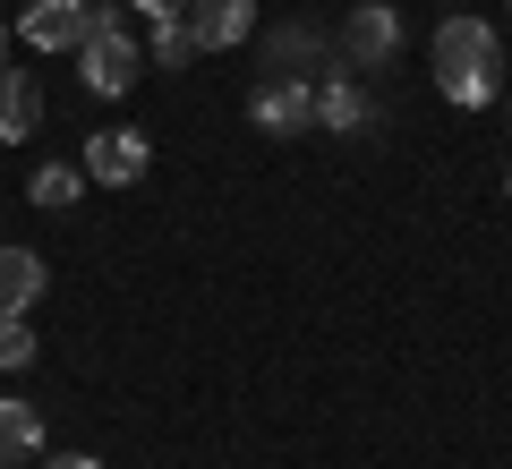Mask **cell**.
<instances>
[{
    "label": "cell",
    "instance_id": "1",
    "mask_svg": "<svg viewBox=\"0 0 512 469\" xmlns=\"http://www.w3.org/2000/svg\"><path fill=\"white\" fill-rule=\"evenodd\" d=\"M427 69H436V94L453 111H487L495 103V69H504L495 26L487 18H444L436 43H427Z\"/></svg>",
    "mask_w": 512,
    "mask_h": 469
},
{
    "label": "cell",
    "instance_id": "13",
    "mask_svg": "<svg viewBox=\"0 0 512 469\" xmlns=\"http://www.w3.org/2000/svg\"><path fill=\"white\" fill-rule=\"evenodd\" d=\"M26 197H35L43 214H69V205L86 197V163H43L35 180H26Z\"/></svg>",
    "mask_w": 512,
    "mask_h": 469
},
{
    "label": "cell",
    "instance_id": "15",
    "mask_svg": "<svg viewBox=\"0 0 512 469\" xmlns=\"http://www.w3.org/2000/svg\"><path fill=\"white\" fill-rule=\"evenodd\" d=\"M154 60H163V69H188V60H197V35H188V18H163V35H154Z\"/></svg>",
    "mask_w": 512,
    "mask_h": 469
},
{
    "label": "cell",
    "instance_id": "12",
    "mask_svg": "<svg viewBox=\"0 0 512 469\" xmlns=\"http://www.w3.org/2000/svg\"><path fill=\"white\" fill-rule=\"evenodd\" d=\"M35 452H43V410L0 393V461H35Z\"/></svg>",
    "mask_w": 512,
    "mask_h": 469
},
{
    "label": "cell",
    "instance_id": "16",
    "mask_svg": "<svg viewBox=\"0 0 512 469\" xmlns=\"http://www.w3.org/2000/svg\"><path fill=\"white\" fill-rule=\"evenodd\" d=\"M137 9H146L154 26H163V18H188V0H137Z\"/></svg>",
    "mask_w": 512,
    "mask_h": 469
},
{
    "label": "cell",
    "instance_id": "10",
    "mask_svg": "<svg viewBox=\"0 0 512 469\" xmlns=\"http://www.w3.org/2000/svg\"><path fill=\"white\" fill-rule=\"evenodd\" d=\"M316 128H333V137H350V128H367V94L350 69H325V86H316Z\"/></svg>",
    "mask_w": 512,
    "mask_h": 469
},
{
    "label": "cell",
    "instance_id": "18",
    "mask_svg": "<svg viewBox=\"0 0 512 469\" xmlns=\"http://www.w3.org/2000/svg\"><path fill=\"white\" fill-rule=\"evenodd\" d=\"M0 60H9V26H0Z\"/></svg>",
    "mask_w": 512,
    "mask_h": 469
},
{
    "label": "cell",
    "instance_id": "2",
    "mask_svg": "<svg viewBox=\"0 0 512 469\" xmlns=\"http://www.w3.org/2000/svg\"><path fill=\"white\" fill-rule=\"evenodd\" d=\"M77 77H86V94H103V103H120V94L146 77V52H137V35L120 26V9H94L86 43H77Z\"/></svg>",
    "mask_w": 512,
    "mask_h": 469
},
{
    "label": "cell",
    "instance_id": "8",
    "mask_svg": "<svg viewBox=\"0 0 512 469\" xmlns=\"http://www.w3.org/2000/svg\"><path fill=\"white\" fill-rule=\"evenodd\" d=\"M43 256L35 248H0V316H35V299H43Z\"/></svg>",
    "mask_w": 512,
    "mask_h": 469
},
{
    "label": "cell",
    "instance_id": "14",
    "mask_svg": "<svg viewBox=\"0 0 512 469\" xmlns=\"http://www.w3.org/2000/svg\"><path fill=\"white\" fill-rule=\"evenodd\" d=\"M0 367H9V376L35 367V325H26V316H0Z\"/></svg>",
    "mask_w": 512,
    "mask_h": 469
},
{
    "label": "cell",
    "instance_id": "19",
    "mask_svg": "<svg viewBox=\"0 0 512 469\" xmlns=\"http://www.w3.org/2000/svg\"><path fill=\"white\" fill-rule=\"evenodd\" d=\"M504 188H512V180H504Z\"/></svg>",
    "mask_w": 512,
    "mask_h": 469
},
{
    "label": "cell",
    "instance_id": "5",
    "mask_svg": "<svg viewBox=\"0 0 512 469\" xmlns=\"http://www.w3.org/2000/svg\"><path fill=\"white\" fill-rule=\"evenodd\" d=\"M77 163H86V180H103V188H137L146 163H154V145L137 137V128H94Z\"/></svg>",
    "mask_w": 512,
    "mask_h": 469
},
{
    "label": "cell",
    "instance_id": "7",
    "mask_svg": "<svg viewBox=\"0 0 512 469\" xmlns=\"http://www.w3.org/2000/svg\"><path fill=\"white\" fill-rule=\"evenodd\" d=\"M188 35H197V52H231L256 35V0H188Z\"/></svg>",
    "mask_w": 512,
    "mask_h": 469
},
{
    "label": "cell",
    "instance_id": "17",
    "mask_svg": "<svg viewBox=\"0 0 512 469\" xmlns=\"http://www.w3.org/2000/svg\"><path fill=\"white\" fill-rule=\"evenodd\" d=\"M43 469H103V461H94V452H52Z\"/></svg>",
    "mask_w": 512,
    "mask_h": 469
},
{
    "label": "cell",
    "instance_id": "6",
    "mask_svg": "<svg viewBox=\"0 0 512 469\" xmlns=\"http://www.w3.org/2000/svg\"><path fill=\"white\" fill-rule=\"evenodd\" d=\"M94 26V0H26L18 9V35L35 43V52H77Z\"/></svg>",
    "mask_w": 512,
    "mask_h": 469
},
{
    "label": "cell",
    "instance_id": "11",
    "mask_svg": "<svg viewBox=\"0 0 512 469\" xmlns=\"http://www.w3.org/2000/svg\"><path fill=\"white\" fill-rule=\"evenodd\" d=\"M35 128H43V94H35V77H26V69H0V145L35 137Z\"/></svg>",
    "mask_w": 512,
    "mask_h": 469
},
{
    "label": "cell",
    "instance_id": "4",
    "mask_svg": "<svg viewBox=\"0 0 512 469\" xmlns=\"http://www.w3.org/2000/svg\"><path fill=\"white\" fill-rule=\"evenodd\" d=\"M248 120L265 128V137H308L316 128V86L308 77H265V86L248 94Z\"/></svg>",
    "mask_w": 512,
    "mask_h": 469
},
{
    "label": "cell",
    "instance_id": "3",
    "mask_svg": "<svg viewBox=\"0 0 512 469\" xmlns=\"http://www.w3.org/2000/svg\"><path fill=\"white\" fill-rule=\"evenodd\" d=\"M393 52H402V9H393V0H359V9L342 18V35H333V60H342L350 77L384 69Z\"/></svg>",
    "mask_w": 512,
    "mask_h": 469
},
{
    "label": "cell",
    "instance_id": "9",
    "mask_svg": "<svg viewBox=\"0 0 512 469\" xmlns=\"http://www.w3.org/2000/svg\"><path fill=\"white\" fill-rule=\"evenodd\" d=\"M265 69L274 77H308V69H325V35H316V26H274V35H265Z\"/></svg>",
    "mask_w": 512,
    "mask_h": 469
}]
</instances>
